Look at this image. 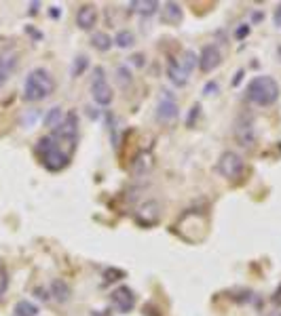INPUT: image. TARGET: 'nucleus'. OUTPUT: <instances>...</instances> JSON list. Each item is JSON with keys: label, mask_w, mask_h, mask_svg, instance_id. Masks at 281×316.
Wrapping results in <instances>:
<instances>
[{"label": "nucleus", "mask_w": 281, "mask_h": 316, "mask_svg": "<svg viewBox=\"0 0 281 316\" xmlns=\"http://www.w3.org/2000/svg\"><path fill=\"white\" fill-rule=\"evenodd\" d=\"M55 91V80L45 67H34L24 80V99L41 101Z\"/></svg>", "instance_id": "1"}, {"label": "nucleus", "mask_w": 281, "mask_h": 316, "mask_svg": "<svg viewBox=\"0 0 281 316\" xmlns=\"http://www.w3.org/2000/svg\"><path fill=\"white\" fill-rule=\"evenodd\" d=\"M245 97L260 108H267V105H273L279 99V84L271 76H256L245 89Z\"/></svg>", "instance_id": "2"}, {"label": "nucleus", "mask_w": 281, "mask_h": 316, "mask_svg": "<svg viewBox=\"0 0 281 316\" xmlns=\"http://www.w3.org/2000/svg\"><path fill=\"white\" fill-rule=\"evenodd\" d=\"M36 154L41 158L43 167L49 171H62L70 163V154L62 150V146L53 137H41L36 144Z\"/></svg>", "instance_id": "3"}, {"label": "nucleus", "mask_w": 281, "mask_h": 316, "mask_svg": "<svg viewBox=\"0 0 281 316\" xmlns=\"http://www.w3.org/2000/svg\"><path fill=\"white\" fill-rule=\"evenodd\" d=\"M76 137H78V114L74 110H70L64 120H62V125L55 129L53 133V139L57 144H70V148L74 150V144H76Z\"/></svg>", "instance_id": "4"}, {"label": "nucleus", "mask_w": 281, "mask_h": 316, "mask_svg": "<svg viewBox=\"0 0 281 316\" xmlns=\"http://www.w3.org/2000/svg\"><path fill=\"white\" fill-rule=\"evenodd\" d=\"M218 171H220V175H224L226 179H237L239 175L245 171V161L237 152L226 150L218 158Z\"/></svg>", "instance_id": "5"}, {"label": "nucleus", "mask_w": 281, "mask_h": 316, "mask_svg": "<svg viewBox=\"0 0 281 316\" xmlns=\"http://www.w3.org/2000/svg\"><path fill=\"white\" fill-rule=\"evenodd\" d=\"M91 95H93V101L99 105H108L112 101V89L106 82V76H104L102 67H95V74L91 80Z\"/></svg>", "instance_id": "6"}, {"label": "nucleus", "mask_w": 281, "mask_h": 316, "mask_svg": "<svg viewBox=\"0 0 281 316\" xmlns=\"http://www.w3.org/2000/svg\"><path fill=\"white\" fill-rule=\"evenodd\" d=\"M110 297H112V304H114V306L118 308V312H123V314L131 312L133 306H135V295H133V291H131L129 287H118V289H114Z\"/></svg>", "instance_id": "7"}, {"label": "nucleus", "mask_w": 281, "mask_h": 316, "mask_svg": "<svg viewBox=\"0 0 281 316\" xmlns=\"http://www.w3.org/2000/svg\"><path fill=\"white\" fill-rule=\"evenodd\" d=\"M220 61H222V55H220L218 47H214V44L203 47L201 55H199V67H201V72H212L214 67L220 65Z\"/></svg>", "instance_id": "8"}, {"label": "nucleus", "mask_w": 281, "mask_h": 316, "mask_svg": "<svg viewBox=\"0 0 281 316\" xmlns=\"http://www.w3.org/2000/svg\"><path fill=\"white\" fill-rule=\"evenodd\" d=\"M97 24V11L93 5H83L76 13V26L81 30H93Z\"/></svg>", "instance_id": "9"}, {"label": "nucleus", "mask_w": 281, "mask_h": 316, "mask_svg": "<svg viewBox=\"0 0 281 316\" xmlns=\"http://www.w3.org/2000/svg\"><path fill=\"white\" fill-rule=\"evenodd\" d=\"M156 118L161 122H171L178 118V105H175L171 97H165L159 101V105H156Z\"/></svg>", "instance_id": "10"}, {"label": "nucleus", "mask_w": 281, "mask_h": 316, "mask_svg": "<svg viewBox=\"0 0 281 316\" xmlns=\"http://www.w3.org/2000/svg\"><path fill=\"white\" fill-rule=\"evenodd\" d=\"M235 137L239 139V144L245 146V148H252L254 142H256V135H254V127H252V122L248 120H239L237 122V127H235Z\"/></svg>", "instance_id": "11"}, {"label": "nucleus", "mask_w": 281, "mask_h": 316, "mask_svg": "<svg viewBox=\"0 0 281 316\" xmlns=\"http://www.w3.org/2000/svg\"><path fill=\"white\" fill-rule=\"evenodd\" d=\"M137 219L142 223H146V225L156 223V219H159V202H146L142 209H139Z\"/></svg>", "instance_id": "12"}, {"label": "nucleus", "mask_w": 281, "mask_h": 316, "mask_svg": "<svg viewBox=\"0 0 281 316\" xmlns=\"http://www.w3.org/2000/svg\"><path fill=\"white\" fill-rule=\"evenodd\" d=\"M161 19L165 24H180L182 21V9L175 3H165L161 9Z\"/></svg>", "instance_id": "13"}, {"label": "nucleus", "mask_w": 281, "mask_h": 316, "mask_svg": "<svg viewBox=\"0 0 281 316\" xmlns=\"http://www.w3.org/2000/svg\"><path fill=\"white\" fill-rule=\"evenodd\" d=\"M51 295H53L59 304H66V302L70 300V295H72V291H70V287H68L66 280L55 278L53 283H51Z\"/></svg>", "instance_id": "14"}, {"label": "nucleus", "mask_w": 281, "mask_h": 316, "mask_svg": "<svg viewBox=\"0 0 281 316\" xmlns=\"http://www.w3.org/2000/svg\"><path fill=\"white\" fill-rule=\"evenodd\" d=\"M150 169H152V156H150L148 152H142V154H139L135 161H133V165H131V171H133L135 175H146Z\"/></svg>", "instance_id": "15"}, {"label": "nucleus", "mask_w": 281, "mask_h": 316, "mask_svg": "<svg viewBox=\"0 0 281 316\" xmlns=\"http://www.w3.org/2000/svg\"><path fill=\"white\" fill-rule=\"evenodd\" d=\"M167 74H169L171 82H173V84H178V86H184L186 80H188V72H184V70L178 65V61H169Z\"/></svg>", "instance_id": "16"}, {"label": "nucleus", "mask_w": 281, "mask_h": 316, "mask_svg": "<svg viewBox=\"0 0 281 316\" xmlns=\"http://www.w3.org/2000/svg\"><path fill=\"white\" fill-rule=\"evenodd\" d=\"M62 120H64V112H62L59 105H55V108H51V110L47 112V116H45V127H49V129L55 131V129L62 125Z\"/></svg>", "instance_id": "17"}, {"label": "nucleus", "mask_w": 281, "mask_h": 316, "mask_svg": "<svg viewBox=\"0 0 281 316\" xmlns=\"http://www.w3.org/2000/svg\"><path fill=\"white\" fill-rule=\"evenodd\" d=\"M15 65H17V55H15V53L7 51V53H3V55H0V72H5L9 76L13 70H15Z\"/></svg>", "instance_id": "18"}, {"label": "nucleus", "mask_w": 281, "mask_h": 316, "mask_svg": "<svg viewBox=\"0 0 281 316\" xmlns=\"http://www.w3.org/2000/svg\"><path fill=\"white\" fill-rule=\"evenodd\" d=\"M91 44L97 49V51H108L112 47V38L108 36L106 32H95L91 36Z\"/></svg>", "instance_id": "19"}, {"label": "nucleus", "mask_w": 281, "mask_h": 316, "mask_svg": "<svg viewBox=\"0 0 281 316\" xmlns=\"http://www.w3.org/2000/svg\"><path fill=\"white\" fill-rule=\"evenodd\" d=\"M15 316H38V308L28 300H22L15 304Z\"/></svg>", "instance_id": "20"}, {"label": "nucleus", "mask_w": 281, "mask_h": 316, "mask_svg": "<svg viewBox=\"0 0 281 316\" xmlns=\"http://www.w3.org/2000/svg\"><path fill=\"white\" fill-rule=\"evenodd\" d=\"M197 61H199V59H197L195 53H192V51H184V55H182V59L178 61V65L184 70V72H190V70L197 65Z\"/></svg>", "instance_id": "21"}, {"label": "nucleus", "mask_w": 281, "mask_h": 316, "mask_svg": "<svg viewBox=\"0 0 281 316\" xmlns=\"http://www.w3.org/2000/svg\"><path fill=\"white\" fill-rule=\"evenodd\" d=\"M131 9L142 13V15H152L159 9V3H154V0H148V3H131Z\"/></svg>", "instance_id": "22"}, {"label": "nucleus", "mask_w": 281, "mask_h": 316, "mask_svg": "<svg viewBox=\"0 0 281 316\" xmlns=\"http://www.w3.org/2000/svg\"><path fill=\"white\" fill-rule=\"evenodd\" d=\"M114 42H116V47H121V49H127V47L133 44V34H131L129 30H121V32L116 34Z\"/></svg>", "instance_id": "23"}, {"label": "nucleus", "mask_w": 281, "mask_h": 316, "mask_svg": "<svg viewBox=\"0 0 281 316\" xmlns=\"http://www.w3.org/2000/svg\"><path fill=\"white\" fill-rule=\"evenodd\" d=\"M87 65H89V59H87L85 55L76 57L74 63H72V76H81V74L85 72V70H87Z\"/></svg>", "instance_id": "24"}, {"label": "nucleus", "mask_w": 281, "mask_h": 316, "mask_svg": "<svg viewBox=\"0 0 281 316\" xmlns=\"http://www.w3.org/2000/svg\"><path fill=\"white\" fill-rule=\"evenodd\" d=\"M7 289H9V274L3 266H0V295H5Z\"/></svg>", "instance_id": "25"}, {"label": "nucleus", "mask_w": 281, "mask_h": 316, "mask_svg": "<svg viewBox=\"0 0 281 316\" xmlns=\"http://www.w3.org/2000/svg\"><path fill=\"white\" fill-rule=\"evenodd\" d=\"M203 93H205V95H216V93H218V84H216V82H207L205 89H203Z\"/></svg>", "instance_id": "26"}, {"label": "nucleus", "mask_w": 281, "mask_h": 316, "mask_svg": "<svg viewBox=\"0 0 281 316\" xmlns=\"http://www.w3.org/2000/svg\"><path fill=\"white\" fill-rule=\"evenodd\" d=\"M199 110H201V105H199V103H195V105H192L190 116H188V127H192V120H195V116H199Z\"/></svg>", "instance_id": "27"}, {"label": "nucleus", "mask_w": 281, "mask_h": 316, "mask_svg": "<svg viewBox=\"0 0 281 316\" xmlns=\"http://www.w3.org/2000/svg\"><path fill=\"white\" fill-rule=\"evenodd\" d=\"M114 276H125L121 270H106V280H116Z\"/></svg>", "instance_id": "28"}, {"label": "nucleus", "mask_w": 281, "mask_h": 316, "mask_svg": "<svg viewBox=\"0 0 281 316\" xmlns=\"http://www.w3.org/2000/svg\"><path fill=\"white\" fill-rule=\"evenodd\" d=\"M273 302H275V306H279L281 308V285L275 289V293H273Z\"/></svg>", "instance_id": "29"}, {"label": "nucleus", "mask_w": 281, "mask_h": 316, "mask_svg": "<svg viewBox=\"0 0 281 316\" xmlns=\"http://www.w3.org/2000/svg\"><path fill=\"white\" fill-rule=\"evenodd\" d=\"M275 26L277 28H281V5L277 7V11H275Z\"/></svg>", "instance_id": "30"}, {"label": "nucleus", "mask_w": 281, "mask_h": 316, "mask_svg": "<svg viewBox=\"0 0 281 316\" xmlns=\"http://www.w3.org/2000/svg\"><path fill=\"white\" fill-rule=\"evenodd\" d=\"M245 34H250V28H248V26H243V28L237 30V38H243Z\"/></svg>", "instance_id": "31"}, {"label": "nucleus", "mask_w": 281, "mask_h": 316, "mask_svg": "<svg viewBox=\"0 0 281 316\" xmlns=\"http://www.w3.org/2000/svg\"><path fill=\"white\" fill-rule=\"evenodd\" d=\"M36 295L41 297V300H49V293H47V291H43V289H36Z\"/></svg>", "instance_id": "32"}, {"label": "nucleus", "mask_w": 281, "mask_h": 316, "mask_svg": "<svg viewBox=\"0 0 281 316\" xmlns=\"http://www.w3.org/2000/svg\"><path fill=\"white\" fill-rule=\"evenodd\" d=\"M7 78H9V76H7L5 72H0V89H3V84L7 82Z\"/></svg>", "instance_id": "33"}, {"label": "nucleus", "mask_w": 281, "mask_h": 316, "mask_svg": "<svg viewBox=\"0 0 281 316\" xmlns=\"http://www.w3.org/2000/svg\"><path fill=\"white\" fill-rule=\"evenodd\" d=\"M279 53H281V47H279Z\"/></svg>", "instance_id": "34"}]
</instances>
